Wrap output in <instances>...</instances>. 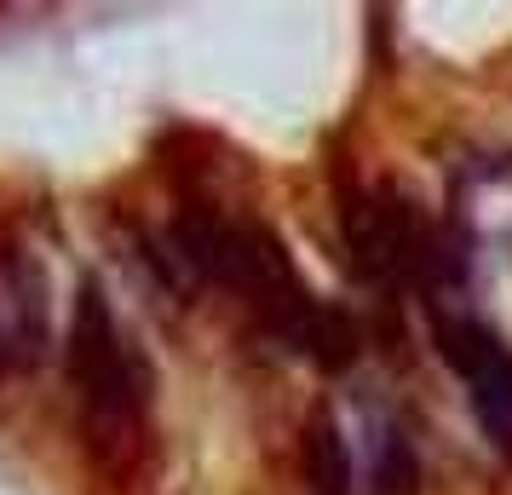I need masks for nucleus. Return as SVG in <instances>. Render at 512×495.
<instances>
[{"instance_id":"f257e3e1","label":"nucleus","mask_w":512,"mask_h":495,"mask_svg":"<svg viewBox=\"0 0 512 495\" xmlns=\"http://www.w3.org/2000/svg\"><path fill=\"white\" fill-rule=\"evenodd\" d=\"M70 386L81 403V444L93 449L104 472H139L150 449V363L144 352L121 334L116 311L98 283H81L75 294V323H70Z\"/></svg>"},{"instance_id":"f03ea898","label":"nucleus","mask_w":512,"mask_h":495,"mask_svg":"<svg viewBox=\"0 0 512 495\" xmlns=\"http://www.w3.org/2000/svg\"><path fill=\"white\" fill-rule=\"evenodd\" d=\"M346 242L351 260L363 277L374 283H409V277H426V265L438 260V242L426 231L415 202H403L392 190H374V196H357L346 213Z\"/></svg>"},{"instance_id":"7ed1b4c3","label":"nucleus","mask_w":512,"mask_h":495,"mask_svg":"<svg viewBox=\"0 0 512 495\" xmlns=\"http://www.w3.org/2000/svg\"><path fill=\"white\" fill-rule=\"evenodd\" d=\"M438 340H443L449 369L472 392V415L489 432V444L512 449V352L501 346V334H489L478 317H455V323L443 317Z\"/></svg>"},{"instance_id":"20e7f679","label":"nucleus","mask_w":512,"mask_h":495,"mask_svg":"<svg viewBox=\"0 0 512 495\" xmlns=\"http://www.w3.org/2000/svg\"><path fill=\"white\" fill-rule=\"evenodd\" d=\"M271 334L288 340L305 363H317L328 375H340L351 357H357V323H351V311L334 306V300H311V294H305Z\"/></svg>"},{"instance_id":"39448f33","label":"nucleus","mask_w":512,"mask_h":495,"mask_svg":"<svg viewBox=\"0 0 512 495\" xmlns=\"http://www.w3.org/2000/svg\"><path fill=\"white\" fill-rule=\"evenodd\" d=\"M300 472L311 495H351L357 490V461H351V444L340 421L317 409L311 421H305V438H300Z\"/></svg>"},{"instance_id":"423d86ee","label":"nucleus","mask_w":512,"mask_h":495,"mask_svg":"<svg viewBox=\"0 0 512 495\" xmlns=\"http://www.w3.org/2000/svg\"><path fill=\"white\" fill-rule=\"evenodd\" d=\"M0 288L12 294V311H18V323H12L18 357H35L47 346V271L29 260L24 248H6V277H0Z\"/></svg>"},{"instance_id":"0eeeda50","label":"nucleus","mask_w":512,"mask_h":495,"mask_svg":"<svg viewBox=\"0 0 512 495\" xmlns=\"http://www.w3.org/2000/svg\"><path fill=\"white\" fill-rule=\"evenodd\" d=\"M380 490L386 495L415 490V449H409L403 432H386V438H380Z\"/></svg>"},{"instance_id":"6e6552de","label":"nucleus","mask_w":512,"mask_h":495,"mask_svg":"<svg viewBox=\"0 0 512 495\" xmlns=\"http://www.w3.org/2000/svg\"><path fill=\"white\" fill-rule=\"evenodd\" d=\"M6 363H12V329H6V317H0V375H6Z\"/></svg>"}]
</instances>
